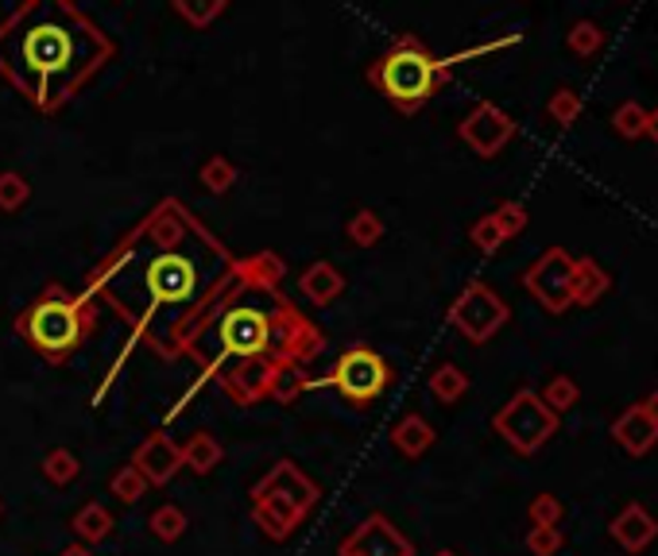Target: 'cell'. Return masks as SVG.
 <instances>
[{"label":"cell","mask_w":658,"mask_h":556,"mask_svg":"<svg viewBox=\"0 0 658 556\" xmlns=\"http://www.w3.org/2000/svg\"><path fill=\"white\" fill-rule=\"evenodd\" d=\"M508 317H511L508 302L484 283H468L450 306V325L468 345H488L508 325Z\"/></svg>","instance_id":"ba28073f"},{"label":"cell","mask_w":658,"mask_h":556,"mask_svg":"<svg viewBox=\"0 0 658 556\" xmlns=\"http://www.w3.org/2000/svg\"><path fill=\"white\" fill-rule=\"evenodd\" d=\"M434 556H457V553H453V548H438Z\"/></svg>","instance_id":"60d3db41"},{"label":"cell","mask_w":658,"mask_h":556,"mask_svg":"<svg viewBox=\"0 0 658 556\" xmlns=\"http://www.w3.org/2000/svg\"><path fill=\"white\" fill-rule=\"evenodd\" d=\"M612 437H616V445L627 448L632 456H647L650 448L658 445V425L643 414V406H632V410H624V414L616 417V425H612Z\"/></svg>","instance_id":"e0dca14e"},{"label":"cell","mask_w":658,"mask_h":556,"mask_svg":"<svg viewBox=\"0 0 658 556\" xmlns=\"http://www.w3.org/2000/svg\"><path fill=\"white\" fill-rule=\"evenodd\" d=\"M337 556H414V545L399 533V525L388 514H368L342 541Z\"/></svg>","instance_id":"8fae6325"},{"label":"cell","mask_w":658,"mask_h":556,"mask_svg":"<svg viewBox=\"0 0 658 556\" xmlns=\"http://www.w3.org/2000/svg\"><path fill=\"white\" fill-rule=\"evenodd\" d=\"M562 545H565L562 525H531V533H527V548H531V556H554Z\"/></svg>","instance_id":"d590c367"},{"label":"cell","mask_w":658,"mask_h":556,"mask_svg":"<svg viewBox=\"0 0 658 556\" xmlns=\"http://www.w3.org/2000/svg\"><path fill=\"white\" fill-rule=\"evenodd\" d=\"M128 464L148 479V487H168L183 471V448L171 440V433L155 429L140 440V448H136Z\"/></svg>","instance_id":"7c38bea8"},{"label":"cell","mask_w":658,"mask_h":556,"mask_svg":"<svg viewBox=\"0 0 658 556\" xmlns=\"http://www.w3.org/2000/svg\"><path fill=\"white\" fill-rule=\"evenodd\" d=\"M453 66V58H438L419 35H399L384 55L368 63L365 81L399 112H419L445 86Z\"/></svg>","instance_id":"5b68a950"},{"label":"cell","mask_w":658,"mask_h":556,"mask_svg":"<svg viewBox=\"0 0 658 556\" xmlns=\"http://www.w3.org/2000/svg\"><path fill=\"white\" fill-rule=\"evenodd\" d=\"M492 220H496V228L504 232V240H511V236H519L527 228V205L524 201H500L496 209H492Z\"/></svg>","instance_id":"836d02e7"},{"label":"cell","mask_w":658,"mask_h":556,"mask_svg":"<svg viewBox=\"0 0 658 556\" xmlns=\"http://www.w3.org/2000/svg\"><path fill=\"white\" fill-rule=\"evenodd\" d=\"M225 12H229V0H175V17L186 20L191 32H206Z\"/></svg>","instance_id":"603a6c76"},{"label":"cell","mask_w":658,"mask_h":556,"mask_svg":"<svg viewBox=\"0 0 658 556\" xmlns=\"http://www.w3.org/2000/svg\"><path fill=\"white\" fill-rule=\"evenodd\" d=\"M639 406H643V414H647V417H650V422H655V425H658V391H650V394H647V399H643V402H639Z\"/></svg>","instance_id":"74e56055"},{"label":"cell","mask_w":658,"mask_h":556,"mask_svg":"<svg viewBox=\"0 0 658 556\" xmlns=\"http://www.w3.org/2000/svg\"><path fill=\"white\" fill-rule=\"evenodd\" d=\"M612 128L624 140H643L647 135V109L639 101H624L616 112H612Z\"/></svg>","instance_id":"1f68e13d"},{"label":"cell","mask_w":658,"mask_h":556,"mask_svg":"<svg viewBox=\"0 0 658 556\" xmlns=\"http://www.w3.org/2000/svg\"><path fill=\"white\" fill-rule=\"evenodd\" d=\"M237 178H240L237 163L225 155H209L206 163L198 166V182L209 189V194H229V189L237 186Z\"/></svg>","instance_id":"4316f807"},{"label":"cell","mask_w":658,"mask_h":556,"mask_svg":"<svg viewBox=\"0 0 658 556\" xmlns=\"http://www.w3.org/2000/svg\"><path fill=\"white\" fill-rule=\"evenodd\" d=\"M252 499V522L263 530V537L271 541H287L294 537V530L302 525V510L291 506V502L283 499H271V494H248Z\"/></svg>","instance_id":"5bb4252c"},{"label":"cell","mask_w":658,"mask_h":556,"mask_svg":"<svg viewBox=\"0 0 658 556\" xmlns=\"http://www.w3.org/2000/svg\"><path fill=\"white\" fill-rule=\"evenodd\" d=\"M468 240H473L476 251H484V255H496V251L504 248V232L496 228V220H492V212H484L481 220H476L473 228H468Z\"/></svg>","instance_id":"e575fe53"},{"label":"cell","mask_w":658,"mask_h":556,"mask_svg":"<svg viewBox=\"0 0 658 556\" xmlns=\"http://www.w3.org/2000/svg\"><path fill=\"white\" fill-rule=\"evenodd\" d=\"M457 135H461V143H468V151H473V155L496 159L511 143V135H516V120H511L500 105L481 101L457 124Z\"/></svg>","instance_id":"30bf717a"},{"label":"cell","mask_w":658,"mask_h":556,"mask_svg":"<svg viewBox=\"0 0 658 556\" xmlns=\"http://www.w3.org/2000/svg\"><path fill=\"white\" fill-rule=\"evenodd\" d=\"M237 266L229 243L179 197L151 205L89 266L86 298L128 325L159 360H183V340Z\"/></svg>","instance_id":"6da1fadb"},{"label":"cell","mask_w":658,"mask_h":556,"mask_svg":"<svg viewBox=\"0 0 658 556\" xmlns=\"http://www.w3.org/2000/svg\"><path fill=\"white\" fill-rule=\"evenodd\" d=\"M647 135L658 143V109H647Z\"/></svg>","instance_id":"f35d334b"},{"label":"cell","mask_w":658,"mask_h":556,"mask_svg":"<svg viewBox=\"0 0 658 556\" xmlns=\"http://www.w3.org/2000/svg\"><path fill=\"white\" fill-rule=\"evenodd\" d=\"M299 294L306 302H314V306H330V302H337L345 294V274L330 259H317V263H310L299 274Z\"/></svg>","instance_id":"2e32d148"},{"label":"cell","mask_w":658,"mask_h":556,"mask_svg":"<svg viewBox=\"0 0 658 556\" xmlns=\"http://www.w3.org/2000/svg\"><path fill=\"white\" fill-rule=\"evenodd\" d=\"M565 47H570L578 58H593L596 51L604 47V32L593 24V20H578V24L570 28V35H565Z\"/></svg>","instance_id":"d6a6232c"},{"label":"cell","mask_w":658,"mask_h":556,"mask_svg":"<svg viewBox=\"0 0 658 556\" xmlns=\"http://www.w3.org/2000/svg\"><path fill=\"white\" fill-rule=\"evenodd\" d=\"M391 379H396V371H391V363L384 360L376 348L353 345L337 356V363L330 368V375L310 379V386H334V391L342 394V402H349L353 410H365V406H373L384 391H388Z\"/></svg>","instance_id":"8992f818"},{"label":"cell","mask_w":658,"mask_h":556,"mask_svg":"<svg viewBox=\"0 0 658 556\" xmlns=\"http://www.w3.org/2000/svg\"><path fill=\"white\" fill-rule=\"evenodd\" d=\"M388 437H391V448H396L399 456H407V460H419V456H427L430 448H434L438 433L422 414H403L396 425H391Z\"/></svg>","instance_id":"ac0fdd59"},{"label":"cell","mask_w":658,"mask_h":556,"mask_svg":"<svg viewBox=\"0 0 658 556\" xmlns=\"http://www.w3.org/2000/svg\"><path fill=\"white\" fill-rule=\"evenodd\" d=\"M573 263L565 248H547L524 271V286L547 314H565L573 306Z\"/></svg>","instance_id":"9c48e42d"},{"label":"cell","mask_w":658,"mask_h":556,"mask_svg":"<svg viewBox=\"0 0 658 556\" xmlns=\"http://www.w3.org/2000/svg\"><path fill=\"white\" fill-rule=\"evenodd\" d=\"M492 429L500 433L519 456H535L558 433V414H550L547 402L539 399V391L519 386V391L496 410Z\"/></svg>","instance_id":"52a82bcc"},{"label":"cell","mask_w":658,"mask_h":556,"mask_svg":"<svg viewBox=\"0 0 658 556\" xmlns=\"http://www.w3.org/2000/svg\"><path fill=\"white\" fill-rule=\"evenodd\" d=\"M0 514H4V502H0Z\"/></svg>","instance_id":"b9f144b4"},{"label":"cell","mask_w":658,"mask_h":556,"mask_svg":"<svg viewBox=\"0 0 658 556\" xmlns=\"http://www.w3.org/2000/svg\"><path fill=\"white\" fill-rule=\"evenodd\" d=\"M612 537H616V545L624 548V553H643V548L658 537L655 514H650L647 506H639V502H632V506H624L612 517Z\"/></svg>","instance_id":"9a60e30c"},{"label":"cell","mask_w":658,"mask_h":556,"mask_svg":"<svg viewBox=\"0 0 658 556\" xmlns=\"http://www.w3.org/2000/svg\"><path fill=\"white\" fill-rule=\"evenodd\" d=\"M109 491H112V499H117V502L132 506V502H140L143 494H148V479H143L132 464H120V468L112 471V479H109Z\"/></svg>","instance_id":"83f0119b"},{"label":"cell","mask_w":658,"mask_h":556,"mask_svg":"<svg viewBox=\"0 0 658 556\" xmlns=\"http://www.w3.org/2000/svg\"><path fill=\"white\" fill-rule=\"evenodd\" d=\"M384 232H388V228H384V217L376 209H357L349 217V225H345V236H349V243H357V248H376V243L384 240Z\"/></svg>","instance_id":"d4e9b609"},{"label":"cell","mask_w":658,"mask_h":556,"mask_svg":"<svg viewBox=\"0 0 658 556\" xmlns=\"http://www.w3.org/2000/svg\"><path fill=\"white\" fill-rule=\"evenodd\" d=\"M562 514H565L562 499H558V494H550V491L535 494L531 506H527V517H531V525H558V522H562Z\"/></svg>","instance_id":"8d00e7d4"},{"label":"cell","mask_w":658,"mask_h":556,"mask_svg":"<svg viewBox=\"0 0 658 556\" xmlns=\"http://www.w3.org/2000/svg\"><path fill=\"white\" fill-rule=\"evenodd\" d=\"M32 201V182L20 171H0V212H17Z\"/></svg>","instance_id":"f1b7e54d"},{"label":"cell","mask_w":658,"mask_h":556,"mask_svg":"<svg viewBox=\"0 0 658 556\" xmlns=\"http://www.w3.org/2000/svg\"><path fill=\"white\" fill-rule=\"evenodd\" d=\"M539 399L547 402L550 414H565V410H573L581 402V391H578V383H573L570 375H554Z\"/></svg>","instance_id":"f546056e"},{"label":"cell","mask_w":658,"mask_h":556,"mask_svg":"<svg viewBox=\"0 0 658 556\" xmlns=\"http://www.w3.org/2000/svg\"><path fill=\"white\" fill-rule=\"evenodd\" d=\"M430 394H434L442 406H453V402L465 399L468 391V375L457 368V363H438L434 371H430Z\"/></svg>","instance_id":"7402d4cb"},{"label":"cell","mask_w":658,"mask_h":556,"mask_svg":"<svg viewBox=\"0 0 658 556\" xmlns=\"http://www.w3.org/2000/svg\"><path fill=\"white\" fill-rule=\"evenodd\" d=\"M97 317H101V309H97V302H89L86 294L66 291L63 283H47L32 306L20 309L17 337L24 340L40 360L71 363L74 356L86 348V340L94 337Z\"/></svg>","instance_id":"277c9868"},{"label":"cell","mask_w":658,"mask_h":556,"mask_svg":"<svg viewBox=\"0 0 658 556\" xmlns=\"http://www.w3.org/2000/svg\"><path fill=\"white\" fill-rule=\"evenodd\" d=\"M222 460H225V448L209 429H198L183 445V468H191L194 476H209Z\"/></svg>","instance_id":"ffe728a7"},{"label":"cell","mask_w":658,"mask_h":556,"mask_svg":"<svg viewBox=\"0 0 658 556\" xmlns=\"http://www.w3.org/2000/svg\"><path fill=\"white\" fill-rule=\"evenodd\" d=\"M608 271H601L596 259H578L573 263V306H596L608 294Z\"/></svg>","instance_id":"d6986e66"},{"label":"cell","mask_w":658,"mask_h":556,"mask_svg":"<svg viewBox=\"0 0 658 556\" xmlns=\"http://www.w3.org/2000/svg\"><path fill=\"white\" fill-rule=\"evenodd\" d=\"M117 55L112 35L71 0H28L0 20V78L55 117Z\"/></svg>","instance_id":"3957f363"},{"label":"cell","mask_w":658,"mask_h":556,"mask_svg":"<svg viewBox=\"0 0 658 556\" xmlns=\"http://www.w3.org/2000/svg\"><path fill=\"white\" fill-rule=\"evenodd\" d=\"M287 259L276 251L237 255L222 291L206 302L183 340L198 383H217L229 402L256 406L287 371L325 352V332L287 294Z\"/></svg>","instance_id":"7a4b0ae2"},{"label":"cell","mask_w":658,"mask_h":556,"mask_svg":"<svg viewBox=\"0 0 658 556\" xmlns=\"http://www.w3.org/2000/svg\"><path fill=\"white\" fill-rule=\"evenodd\" d=\"M186 514L179 506H171V502H163V506H155L151 510V517H148V530H151V537L155 541H163V545H175L179 537L186 533Z\"/></svg>","instance_id":"484cf974"},{"label":"cell","mask_w":658,"mask_h":556,"mask_svg":"<svg viewBox=\"0 0 658 556\" xmlns=\"http://www.w3.org/2000/svg\"><path fill=\"white\" fill-rule=\"evenodd\" d=\"M112 525L117 522H112L109 506H101V502H86V506L71 517V530L82 537V545H101V541H109Z\"/></svg>","instance_id":"44dd1931"},{"label":"cell","mask_w":658,"mask_h":556,"mask_svg":"<svg viewBox=\"0 0 658 556\" xmlns=\"http://www.w3.org/2000/svg\"><path fill=\"white\" fill-rule=\"evenodd\" d=\"M581 109H585V101H581L578 89H554V97H550V101H547V117L554 120L558 128L578 124Z\"/></svg>","instance_id":"4dcf8cb0"},{"label":"cell","mask_w":658,"mask_h":556,"mask_svg":"<svg viewBox=\"0 0 658 556\" xmlns=\"http://www.w3.org/2000/svg\"><path fill=\"white\" fill-rule=\"evenodd\" d=\"M55 556H94V553H89L86 545H66L63 553H55Z\"/></svg>","instance_id":"ab89813d"},{"label":"cell","mask_w":658,"mask_h":556,"mask_svg":"<svg viewBox=\"0 0 658 556\" xmlns=\"http://www.w3.org/2000/svg\"><path fill=\"white\" fill-rule=\"evenodd\" d=\"M40 471H43V479H47V483L71 487L74 479L82 476V460H78V453H71V448H51V453L43 456Z\"/></svg>","instance_id":"cb8c5ba5"},{"label":"cell","mask_w":658,"mask_h":556,"mask_svg":"<svg viewBox=\"0 0 658 556\" xmlns=\"http://www.w3.org/2000/svg\"><path fill=\"white\" fill-rule=\"evenodd\" d=\"M252 494H271V499H283L291 506H299L302 514H310L322 491H317V483L294 460H276L268 468V476L252 487Z\"/></svg>","instance_id":"4fadbf2b"}]
</instances>
